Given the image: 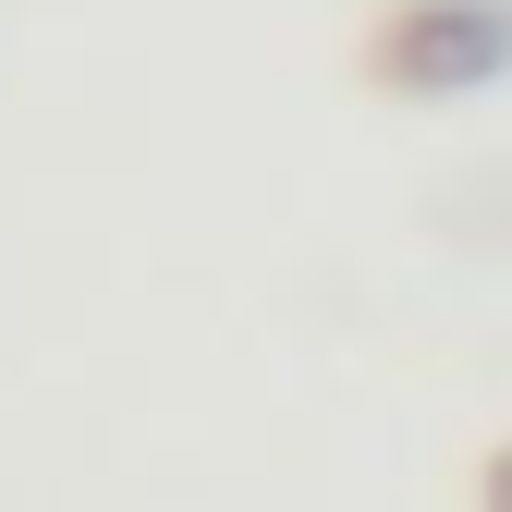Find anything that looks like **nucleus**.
<instances>
[{"label":"nucleus","mask_w":512,"mask_h":512,"mask_svg":"<svg viewBox=\"0 0 512 512\" xmlns=\"http://www.w3.org/2000/svg\"><path fill=\"white\" fill-rule=\"evenodd\" d=\"M512 61V13L500 0H403L391 37H378V74L403 98H476Z\"/></svg>","instance_id":"1"},{"label":"nucleus","mask_w":512,"mask_h":512,"mask_svg":"<svg viewBox=\"0 0 512 512\" xmlns=\"http://www.w3.org/2000/svg\"><path fill=\"white\" fill-rule=\"evenodd\" d=\"M488 512H512V452H500V476H488Z\"/></svg>","instance_id":"2"}]
</instances>
